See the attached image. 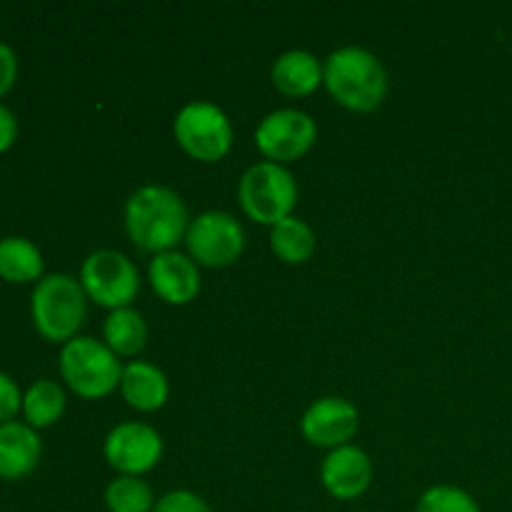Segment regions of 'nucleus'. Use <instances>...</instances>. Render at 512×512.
I'll return each instance as SVG.
<instances>
[{
  "label": "nucleus",
  "mask_w": 512,
  "mask_h": 512,
  "mask_svg": "<svg viewBox=\"0 0 512 512\" xmlns=\"http://www.w3.org/2000/svg\"><path fill=\"white\" fill-rule=\"evenodd\" d=\"M270 78L280 93L290 95V98H303L323 83V65L308 50L293 48L275 58Z\"/></svg>",
  "instance_id": "dca6fc26"
},
{
  "label": "nucleus",
  "mask_w": 512,
  "mask_h": 512,
  "mask_svg": "<svg viewBox=\"0 0 512 512\" xmlns=\"http://www.w3.org/2000/svg\"><path fill=\"white\" fill-rule=\"evenodd\" d=\"M148 280L155 293L170 305H188L200 293V270L190 255L168 250L148 265Z\"/></svg>",
  "instance_id": "ddd939ff"
},
{
  "label": "nucleus",
  "mask_w": 512,
  "mask_h": 512,
  "mask_svg": "<svg viewBox=\"0 0 512 512\" xmlns=\"http://www.w3.org/2000/svg\"><path fill=\"white\" fill-rule=\"evenodd\" d=\"M65 410V393L53 380H35L23 395V413L30 428H48L58 423Z\"/></svg>",
  "instance_id": "aec40b11"
},
{
  "label": "nucleus",
  "mask_w": 512,
  "mask_h": 512,
  "mask_svg": "<svg viewBox=\"0 0 512 512\" xmlns=\"http://www.w3.org/2000/svg\"><path fill=\"white\" fill-rule=\"evenodd\" d=\"M415 512H480V505L468 490L455 485H435L420 495Z\"/></svg>",
  "instance_id": "4be33fe9"
},
{
  "label": "nucleus",
  "mask_w": 512,
  "mask_h": 512,
  "mask_svg": "<svg viewBox=\"0 0 512 512\" xmlns=\"http://www.w3.org/2000/svg\"><path fill=\"white\" fill-rule=\"evenodd\" d=\"M15 135H18V120H15L13 110L0 103V153L15 143Z\"/></svg>",
  "instance_id": "a878e982"
},
{
  "label": "nucleus",
  "mask_w": 512,
  "mask_h": 512,
  "mask_svg": "<svg viewBox=\"0 0 512 512\" xmlns=\"http://www.w3.org/2000/svg\"><path fill=\"white\" fill-rule=\"evenodd\" d=\"M38 433L28 423H0V478L18 480L28 475L40 460Z\"/></svg>",
  "instance_id": "2eb2a0df"
},
{
  "label": "nucleus",
  "mask_w": 512,
  "mask_h": 512,
  "mask_svg": "<svg viewBox=\"0 0 512 512\" xmlns=\"http://www.w3.org/2000/svg\"><path fill=\"white\" fill-rule=\"evenodd\" d=\"M238 200L250 220L273 228L275 223L293 215L298 185L285 165L263 160L243 173L238 183Z\"/></svg>",
  "instance_id": "39448f33"
},
{
  "label": "nucleus",
  "mask_w": 512,
  "mask_h": 512,
  "mask_svg": "<svg viewBox=\"0 0 512 512\" xmlns=\"http://www.w3.org/2000/svg\"><path fill=\"white\" fill-rule=\"evenodd\" d=\"M30 313L43 338L53 343H68L83 325L85 313H88V295L73 275L50 273L35 285Z\"/></svg>",
  "instance_id": "7ed1b4c3"
},
{
  "label": "nucleus",
  "mask_w": 512,
  "mask_h": 512,
  "mask_svg": "<svg viewBox=\"0 0 512 512\" xmlns=\"http://www.w3.org/2000/svg\"><path fill=\"white\" fill-rule=\"evenodd\" d=\"M120 393L130 408L140 410V413H153L165 405L170 385L158 365L133 360V363L125 365L123 375H120Z\"/></svg>",
  "instance_id": "4468645a"
},
{
  "label": "nucleus",
  "mask_w": 512,
  "mask_h": 512,
  "mask_svg": "<svg viewBox=\"0 0 512 512\" xmlns=\"http://www.w3.org/2000/svg\"><path fill=\"white\" fill-rule=\"evenodd\" d=\"M175 140L195 160L215 163L233 148V123L228 113L210 100H190L173 123Z\"/></svg>",
  "instance_id": "423d86ee"
},
{
  "label": "nucleus",
  "mask_w": 512,
  "mask_h": 512,
  "mask_svg": "<svg viewBox=\"0 0 512 512\" xmlns=\"http://www.w3.org/2000/svg\"><path fill=\"white\" fill-rule=\"evenodd\" d=\"M323 488L338 500H355L373 483V463L358 445H343L325 455L320 465Z\"/></svg>",
  "instance_id": "f8f14e48"
},
{
  "label": "nucleus",
  "mask_w": 512,
  "mask_h": 512,
  "mask_svg": "<svg viewBox=\"0 0 512 512\" xmlns=\"http://www.w3.org/2000/svg\"><path fill=\"white\" fill-rule=\"evenodd\" d=\"M360 428V415L350 400L335 398H320L310 405L300 420V430H303L305 440L318 448H343L350 445Z\"/></svg>",
  "instance_id": "9b49d317"
},
{
  "label": "nucleus",
  "mask_w": 512,
  "mask_h": 512,
  "mask_svg": "<svg viewBox=\"0 0 512 512\" xmlns=\"http://www.w3.org/2000/svg\"><path fill=\"white\" fill-rule=\"evenodd\" d=\"M318 125L305 110L278 108L255 128V145L270 163H293L313 148Z\"/></svg>",
  "instance_id": "1a4fd4ad"
},
{
  "label": "nucleus",
  "mask_w": 512,
  "mask_h": 512,
  "mask_svg": "<svg viewBox=\"0 0 512 512\" xmlns=\"http://www.w3.org/2000/svg\"><path fill=\"white\" fill-rule=\"evenodd\" d=\"M15 75H18V58H15L13 48L0 40V95L8 93Z\"/></svg>",
  "instance_id": "393cba45"
},
{
  "label": "nucleus",
  "mask_w": 512,
  "mask_h": 512,
  "mask_svg": "<svg viewBox=\"0 0 512 512\" xmlns=\"http://www.w3.org/2000/svg\"><path fill=\"white\" fill-rule=\"evenodd\" d=\"M270 248L283 263L300 265L315 253V233L305 220L290 215L270 228Z\"/></svg>",
  "instance_id": "6ab92c4d"
},
{
  "label": "nucleus",
  "mask_w": 512,
  "mask_h": 512,
  "mask_svg": "<svg viewBox=\"0 0 512 512\" xmlns=\"http://www.w3.org/2000/svg\"><path fill=\"white\" fill-rule=\"evenodd\" d=\"M190 258L205 268H225L240 258L245 248V230L238 218L225 210H205L190 220L185 233Z\"/></svg>",
  "instance_id": "6e6552de"
},
{
  "label": "nucleus",
  "mask_w": 512,
  "mask_h": 512,
  "mask_svg": "<svg viewBox=\"0 0 512 512\" xmlns=\"http://www.w3.org/2000/svg\"><path fill=\"white\" fill-rule=\"evenodd\" d=\"M188 208L175 190L165 185H143L125 203V230L138 248L168 253L188 233Z\"/></svg>",
  "instance_id": "f257e3e1"
},
{
  "label": "nucleus",
  "mask_w": 512,
  "mask_h": 512,
  "mask_svg": "<svg viewBox=\"0 0 512 512\" xmlns=\"http://www.w3.org/2000/svg\"><path fill=\"white\" fill-rule=\"evenodd\" d=\"M80 285L93 303L108 310H118L130 308L140 290V275L128 255L103 248L83 260Z\"/></svg>",
  "instance_id": "0eeeda50"
},
{
  "label": "nucleus",
  "mask_w": 512,
  "mask_h": 512,
  "mask_svg": "<svg viewBox=\"0 0 512 512\" xmlns=\"http://www.w3.org/2000/svg\"><path fill=\"white\" fill-rule=\"evenodd\" d=\"M103 453L110 468L118 470L120 475L140 478L143 473L153 470L163 458V438H160L153 425L128 420V423L115 425L105 435Z\"/></svg>",
  "instance_id": "9d476101"
},
{
  "label": "nucleus",
  "mask_w": 512,
  "mask_h": 512,
  "mask_svg": "<svg viewBox=\"0 0 512 512\" xmlns=\"http://www.w3.org/2000/svg\"><path fill=\"white\" fill-rule=\"evenodd\" d=\"M155 503L153 488L135 475H118L105 488V505L110 512H153Z\"/></svg>",
  "instance_id": "412c9836"
},
{
  "label": "nucleus",
  "mask_w": 512,
  "mask_h": 512,
  "mask_svg": "<svg viewBox=\"0 0 512 512\" xmlns=\"http://www.w3.org/2000/svg\"><path fill=\"white\" fill-rule=\"evenodd\" d=\"M153 512H213L200 495L193 490H170L155 503Z\"/></svg>",
  "instance_id": "5701e85b"
},
{
  "label": "nucleus",
  "mask_w": 512,
  "mask_h": 512,
  "mask_svg": "<svg viewBox=\"0 0 512 512\" xmlns=\"http://www.w3.org/2000/svg\"><path fill=\"white\" fill-rule=\"evenodd\" d=\"M60 375L80 398L98 400L120 388L123 365L105 343L90 335H75L60 350Z\"/></svg>",
  "instance_id": "20e7f679"
},
{
  "label": "nucleus",
  "mask_w": 512,
  "mask_h": 512,
  "mask_svg": "<svg viewBox=\"0 0 512 512\" xmlns=\"http://www.w3.org/2000/svg\"><path fill=\"white\" fill-rule=\"evenodd\" d=\"M43 275V255L20 235H8L0 240V278L8 283H30Z\"/></svg>",
  "instance_id": "a211bd4d"
},
{
  "label": "nucleus",
  "mask_w": 512,
  "mask_h": 512,
  "mask_svg": "<svg viewBox=\"0 0 512 512\" xmlns=\"http://www.w3.org/2000/svg\"><path fill=\"white\" fill-rule=\"evenodd\" d=\"M103 338L115 355L128 358V355H138L145 348L148 325H145L143 315L133 308L110 310L103 323Z\"/></svg>",
  "instance_id": "f3484780"
},
{
  "label": "nucleus",
  "mask_w": 512,
  "mask_h": 512,
  "mask_svg": "<svg viewBox=\"0 0 512 512\" xmlns=\"http://www.w3.org/2000/svg\"><path fill=\"white\" fill-rule=\"evenodd\" d=\"M323 83L343 108L370 113L388 95V73L378 55L358 45L333 50L323 65Z\"/></svg>",
  "instance_id": "f03ea898"
},
{
  "label": "nucleus",
  "mask_w": 512,
  "mask_h": 512,
  "mask_svg": "<svg viewBox=\"0 0 512 512\" xmlns=\"http://www.w3.org/2000/svg\"><path fill=\"white\" fill-rule=\"evenodd\" d=\"M23 408V395L10 375L0 373V423H8Z\"/></svg>",
  "instance_id": "b1692460"
}]
</instances>
